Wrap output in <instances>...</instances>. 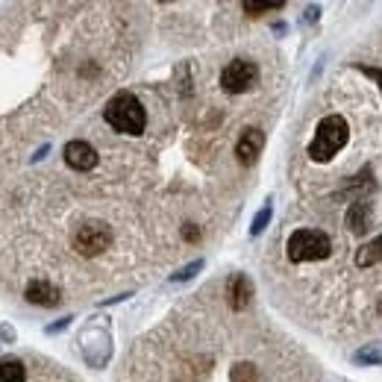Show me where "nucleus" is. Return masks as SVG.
I'll return each instance as SVG.
<instances>
[{
  "mask_svg": "<svg viewBox=\"0 0 382 382\" xmlns=\"http://www.w3.org/2000/svg\"><path fill=\"white\" fill-rule=\"evenodd\" d=\"M356 359L359 365H382V344H367L362 350H356Z\"/></svg>",
  "mask_w": 382,
  "mask_h": 382,
  "instance_id": "14",
  "label": "nucleus"
},
{
  "mask_svg": "<svg viewBox=\"0 0 382 382\" xmlns=\"http://www.w3.org/2000/svg\"><path fill=\"white\" fill-rule=\"evenodd\" d=\"M265 147V133L259 130V126H250V130L242 133V138H238V145H235V156L242 165H253L259 159V153Z\"/></svg>",
  "mask_w": 382,
  "mask_h": 382,
  "instance_id": "7",
  "label": "nucleus"
},
{
  "mask_svg": "<svg viewBox=\"0 0 382 382\" xmlns=\"http://www.w3.org/2000/svg\"><path fill=\"white\" fill-rule=\"evenodd\" d=\"M282 6H286L282 0H247L244 12L247 15H262V12H274V9H282Z\"/></svg>",
  "mask_w": 382,
  "mask_h": 382,
  "instance_id": "15",
  "label": "nucleus"
},
{
  "mask_svg": "<svg viewBox=\"0 0 382 382\" xmlns=\"http://www.w3.org/2000/svg\"><path fill=\"white\" fill-rule=\"evenodd\" d=\"M347 138H350V126L341 115L323 118L315 130V138L309 141V156L315 162H330L335 153L347 145Z\"/></svg>",
  "mask_w": 382,
  "mask_h": 382,
  "instance_id": "2",
  "label": "nucleus"
},
{
  "mask_svg": "<svg viewBox=\"0 0 382 382\" xmlns=\"http://www.w3.org/2000/svg\"><path fill=\"white\" fill-rule=\"evenodd\" d=\"M286 250H288L291 262H318L332 253V242H330V235L321 230H297L288 235Z\"/></svg>",
  "mask_w": 382,
  "mask_h": 382,
  "instance_id": "3",
  "label": "nucleus"
},
{
  "mask_svg": "<svg viewBox=\"0 0 382 382\" xmlns=\"http://www.w3.org/2000/svg\"><path fill=\"white\" fill-rule=\"evenodd\" d=\"M27 371L18 359H3L0 362V382H24Z\"/></svg>",
  "mask_w": 382,
  "mask_h": 382,
  "instance_id": "12",
  "label": "nucleus"
},
{
  "mask_svg": "<svg viewBox=\"0 0 382 382\" xmlns=\"http://www.w3.org/2000/svg\"><path fill=\"white\" fill-rule=\"evenodd\" d=\"M359 71H362V74H367V77H374V80L379 82V89H382V71H376V68H367V65H359Z\"/></svg>",
  "mask_w": 382,
  "mask_h": 382,
  "instance_id": "19",
  "label": "nucleus"
},
{
  "mask_svg": "<svg viewBox=\"0 0 382 382\" xmlns=\"http://www.w3.org/2000/svg\"><path fill=\"white\" fill-rule=\"evenodd\" d=\"M71 321H74V318H71V315H68V318H62L59 323H50V327H47V335H56V332H62V330L68 327V323H71Z\"/></svg>",
  "mask_w": 382,
  "mask_h": 382,
  "instance_id": "18",
  "label": "nucleus"
},
{
  "mask_svg": "<svg viewBox=\"0 0 382 382\" xmlns=\"http://www.w3.org/2000/svg\"><path fill=\"white\" fill-rule=\"evenodd\" d=\"M103 118L112 130L124 133V135H141L147 126V112L138 103V97L130 91H121V94L112 97L103 109Z\"/></svg>",
  "mask_w": 382,
  "mask_h": 382,
  "instance_id": "1",
  "label": "nucleus"
},
{
  "mask_svg": "<svg viewBox=\"0 0 382 382\" xmlns=\"http://www.w3.org/2000/svg\"><path fill=\"white\" fill-rule=\"evenodd\" d=\"M112 242V230L101 221H89L80 226V233L74 235V247L82 253V256H97L103 253Z\"/></svg>",
  "mask_w": 382,
  "mask_h": 382,
  "instance_id": "5",
  "label": "nucleus"
},
{
  "mask_svg": "<svg viewBox=\"0 0 382 382\" xmlns=\"http://www.w3.org/2000/svg\"><path fill=\"white\" fill-rule=\"evenodd\" d=\"M256 80H259V68H256V62H250V59H233L230 65L221 71V86H223V91H230V94L247 91L250 86H256Z\"/></svg>",
  "mask_w": 382,
  "mask_h": 382,
  "instance_id": "4",
  "label": "nucleus"
},
{
  "mask_svg": "<svg viewBox=\"0 0 382 382\" xmlns=\"http://www.w3.org/2000/svg\"><path fill=\"white\" fill-rule=\"evenodd\" d=\"M186 238H189V242H194V238H197V230H194V226H191V223L186 226Z\"/></svg>",
  "mask_w": 382,
  "mask_h": 382,
  "instance_id": "20",
  "label": "nucleus"
},
{
  "mask_svg": "<svg viewBox=\"0 0 382 382\" xmlns=\"http://www.w3.org/2000/svg\"><path fill=\"white\" fill-rule=\"evenodd\" d=\"M250 294H253V286L244 274H235L230 279V286H226V297H230V306L233 309H244L250 303Z\"/></svg>",
  "mask_w": 382,
  "mask_h": 382,
  "instance_id": "10",
  "label": "nucleus"
},
{
  "mask_svg": "<svg viewBox=\"0 0 382 382\" xmlns=\"http://www.w3.org/2000/svg\"><path fill=\"white\" fill-rule=\"evenodd\" d=\"M200 271H203V259H194V262H189L186 267H179L177 274H171V282H189V279H194Z\"/></svg>",
  "mask_w": 382,
  "mask_h": 382,
  "instance_id": "16",
  "label": "nucleus"
},
{
  "mask_svg": "<svg viewBox=\"0 0 382 382\" xmlns=\"http://www.w3.org/2000/svg\"><path fill=\"white\" fill-rule=\"evenodd\" d=\"M371 221H374V209H371V203H367L365 197H359V200L350 203V209H347V226H350L353 233L365 235L367 226H371Z\"/></svg>",
  "mask_w": 382,
  "mask_h": 382,
  "instance_id": "9",
  "label": "nucleus"
},
{
  "mask_svg": "<svg viewBox=\"0 0 382 382\" xmlns=\"http://www.w3.org/2000/svg\"><path fill=\"white\" fill-rule=\"evenodd\" d=\"M271 215H274V200H265V206L256 212V218L250 223V235H262L265 226L271 223Z\"/></svg>",
  "mask_w": 382,
  "mask_h": 382,
  "instance_id": "13",
  "label": "nucleus"
},
{
  "mask_svg": "<svg viewBox=\"0 0 382 382\" xmlns=\"http://www.w3.org/2000/svg\"><path fill=\"white\" fill-rule=\"evenodd\" d=\"M27 300H30L33 306H45V309H53V306H59L62 300V291L53 286V282L47 279H36L27 286Z\"/></svg>",
  "mask_w": 382,
  "mask_h": 382,
  "instance_id": "8",
  "label": "nucleus"
},
{
  "mask_svg": "<svg viewBox=\"0 0 382 382\" xmlns=\"http://www.w3.org/2000/svg\"><path fill=\"white\" fill-rule=\"evenodd\" d=\"M376 262H382V235H376L374 242H367L365 247L356 250V265L359 267H371Z\"/></svg>",
  "mask_w": 382,
  "mask_h": 382,
  "instance_id": "11",
  "label": "nucleus"
},
{
  "mask_svg": "<svg viewBox=\"0 0 382 382\" xmlns=\"http://www.w3.org/2000/svg\"><path fill=\"white\" fill-rule=\"evenodd\" d=\"M318 18H321V6H306L303 9V21L306 24H315Z\"/></svg>",
  "mask_w": 382,
  "mask_h": 382,
  "instance_id": "17",
  "label": "nucleus"
},
{
  "mask_svg": "<svg viewBox=\"0 0 382 382\" xmlns=\"http://www.w3.org/2000/svg\"><path fill=\"white\" fill-rule=\"evenodd\" d=\"M65 162L68 168H74V171H91L97 165V150L89 145V141H68L65 145Z\"/></svg>",
  "mask_w": 382,
  "mask_h": 382,
  "instance_id": "6",
  "label": "nucleus"
}]
</instances>
